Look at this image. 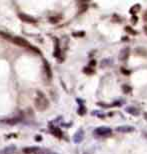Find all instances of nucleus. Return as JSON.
Wrapping results in <instances>:
<instances>
[{
  "label": "nucleus",
  "mask_w": 147,
  "mask_h": 154,
  "mask_svg": "<svg viewBox=\"0 0 147 154\" xmlns=\"http://www.w3.org/2000/svg\"><path fill=\"white\" fill-rule=\"evenodd\" d=\"M34 103H35L36 108H37L38 110H41V111L46 110V109L48 108V106H49L48 99L46 98V96L44 95L41 91H37Z\"/></svg>",
  "instance_id": "1"
},
{
  "label": "nucleus",
  "mask_w": 147,
  "mask_h": 154,
  "mask_svg": "<svg viewBox=\"0 0 147 154\" xmlns=\"http://www.w3.org/2000/svg\"><path fill=\"white\" fill-rule=\"evenodd\" d=\"M126 111H127L128 113H130V114H132V115H134V116H137L138 114H139V111L135 108V107H133V106L127 107V108H126Z\"/></svg>",
  "instance_id": "11"
},
{
  "label": "nucleus",
  "mask_w": 147,
  "mask_h": 154,
  "mask_svg": "<svg viewBox=\"0 0 147 154\" xmlns=\"http://www.w3.org/2000/svg\"><path fill=\"white\" fill-rule=\"evenodd\" d=\"M101 63H102V67H104L105 65H109L108 63H111V61H110L109 59H106V60H103Z\"/></svg>",
  "instance_id": "14"
},
{
  "label": "nucleus",
  "mask_w": 147,
  "mask_h": 154,
  "mask_svg": "<svg viewBox=\"0 0 147 154\" xmlns=\"http://www.w3.org/2000/svg\"><path fill=\"white\" fill-rule=\"evenodd\" d=\"M15 150H16V147H15V146H8V147L4 148V149L1 151V153L2 154H13Z\"/></svg>",
  "instance_id": "10"
},
{
  "label": "nucleus",
  "mask_w": 147,
  "mask_h": 154,
  "mask_svg": "<svg viewBox=\"0 0 147 154\" xmlns=\"http://www.w3.org/2000/svg\"><path fill=\"white\" fill-rule=\"evenodd\" d=\"M125 30H126V31H128V32L131 33V34H136L135 31L133 30L132 28H130V27H126V28H125Z\"/></svg>",
  "instance_id": "15"
},
{
  "label": "nucleus",
  "mask_w": 147,
  "mask_h": 154,
  "mask_svg": "<svg viewBox=\"0 0 147 154\" xmlns=\"http://www.w3.org/2000/svg\"><path fill=\"white\" fill-rule=\"evenodd\" d=\"M112 130L109 127H105V126H101L98 127L94 130V134L98 135V136H108V135L111 134Z\"/></svg>",
  "instance_id": "3"
},
{
  "label": "nucleus",
  "mask_w": 147,
  "mask_h": 154,
  "mask_svg": "<svg viewBox=\"0 0 147 154\" xmlns=\"http://www.w3.org/2000/svg\"><path fill=\"white\" fill-rule=\"evenodd\" d=\"M83 136H84V131L83 130H78L77 132L74 134V136H73V141H74L75 143H79L82 141L83 139Z\"/></svg>",
  "instance_id": "6"
},
{
  "label": "nucleus",
  "mask_w": 147,
  "mask_h": 154,
  "mask_svg": "<svg viewBox=\"0 0 147 154\" xmlns=\"http://www.w3.org/2000/svg\"><path fill=\"white\" fill-rule=\"evenodd\" d=\"M122 90H123V92L124 93H129L131 91V87L130 86H128V85H124L122 87Z\"/></svg>",
  "instance_id": "13"
},
{
  "label": "nucleus",
  "mask_w": 147,
  "mask_h": 154,
  "mask_svg": "<svg viewBox=\"0 0 147 154\" xmlns=\"http://www.w3.org/2000/svg\"><path fill=\"white\" fill-rule=\"evenodd\" d=\"M52 133H53L56 137H59V138L62 137V132L58 127H52Z\"/></svg>",
  "instance_id": "12"
},
{
  "label": "nucleus",
  "mask_w": 147,
  "mask_h": 154,
  "mask_svg": "<svg viewBox=\"0 0 147 154\" xmlns=\"http://www.w3.org/2000/svg\"><path fill=\"white\" fill-rule=\"evenodd\" d=\"M84 72L87 73V74H91V73H93V70L91 68H88V67H86V68H84Z\"/></svg>",
  "instance_id": "16"
},
{
  "label": "nucleus",
  "mask_w": 147,
  "mask_h": 154,
  "mask_svg": "<svg viewBox=\"0 0 147 154\" xmlns=\"http://www.w3.org/2000/svg\"><path fill=\"white\" fill-rule=\"evenodd\" d=\"M22 151L25 154H38L39 151H40V148H39V147H34V146H31V147H25V148H23Z\"/></svg>",
  "instance_id": "5"
},
{
  "label": "nucleus",
  "mask_w": 147,
  "mask_h": 154,
  "mask_svg": "<svg viewBox=\"0 0 147 154\" xmlns=\"http://www.w3.org/2000/svg\"><path fill=\"white\" fill-rule=\"evenodd\" d=\"M144 31H145V34L147 35V27H144Z\"/></svg>",
  "instance_id": "17"
},
{
  "label": "nucleus",
  "mask_w": 147,
  "mask_h": 154,
  "mask_svg": "<svg viewBox=\"0 0 147 154\" xmlns=\"http://www.w3.org/2000/svg\"><path fill=\"white\" fill-rule=\"evenodd\" d=\"M116 130L118 132H122V133H129L132 132L134 130V127L132 126H128V125H124V126H119L117 127Z\"/></svg>",
  "instance_id": "7"
},
{
  "label": "nucleus",
  "mask_w": 147,
  "mask_h": 154,
  "mask_svg": "<svg viewBox=\"0 0 147 154\" xmlns=\"http://www.w3.org/2000/svg\"><path fill=\"white\" fill-rule=\"evenodd\" d=\"M10 40H11L12 42H14L15 44H17V45H19V46H22V47H26V48H29V49H33V50H35L34 47L31 45L30 43H28L25 39H23L21 37H11L10 38Z\"/></svg>",
  "instance_id": "2"
},
{
  "label": "nucleus",
  "mask_w": 147,
  "mask_h": 154,
  "mask_svg": "<svg viewBox=\"0 0 147 154\" xmlns=\"http://www.w3.org/2000/svg\"><path fill=\"white\" fill-rule=\"evenodd\" d=\"M44 70H45V74L48 79H50L52 77V72H51V68H50V65L48 64L47 61H44Z\"/></svg>",
  "instance_id": "9"
},
{
  "label": "nucleus",
  "mask_w": 147,
  "mask_h": 154,
  "mask_svg": "<svg viewBox=\"0 0 147 154\" xmlns=\"http://www.w3.org/2000/svg\"><path fill=\"white\" fill-rule=\"evenodd\" d=\"M129 53H130V50L128 47H125L123 48L121 51H120V54H119V59L121 61H126L128 59V56H129Z\"/></svg>",
  "instance_id": "4"
},
{
  "label": "nucleus",
  "mask_w": 147,
  "mask_h": 154,
  "mask_svg": "<svg viewBox=\"0 0 147 154\" xmlns=\"http://www.w3.org/2000/svg\"><path fill=\"white\" fill-rule=\"evenodd\" d=\"M19 18L22 21H25V22H29V23H36V19H34V18L28 16V15L26 14H20L19 15Z\"/></svg>",
  "instance_id": "8"
}]
</instances>
